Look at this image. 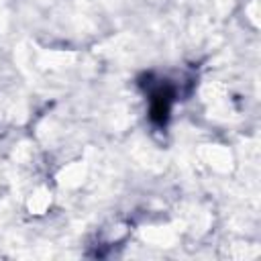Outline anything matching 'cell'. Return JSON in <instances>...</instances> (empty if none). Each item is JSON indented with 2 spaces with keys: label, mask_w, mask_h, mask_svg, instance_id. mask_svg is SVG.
<instances>
[{
  "label": "cell",
  "mask_w": 261,
  "mask_h": 261,
  "mask_svg": "<svg viewBox=\"0 0 261 261\" xmlns=\"http://www.w3.org/2000/svg\"><path fill=\"white\" fill-rule=\"evenodd\" d=\"M141 86L145 88V96L149 102L151 122L155 126H165L177 100V86L167 77H153L151 73L145 77V82H141Z\"/></svg>",
  "instance_id": "cell-1"
}]
</instances>
